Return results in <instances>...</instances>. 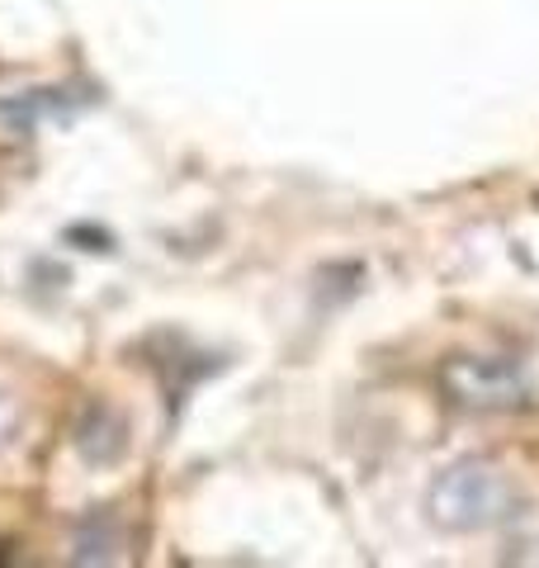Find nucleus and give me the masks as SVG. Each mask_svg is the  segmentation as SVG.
<instances>
[{"instance_id": "1", "label": "nucleus", "mask_w": 539, "mask_h": 568, "mask_svg": "<svg viewBox=\"0 0 539 568\" xmlns=\"http://www.w3.org/2000/svg\"><path fill=\"white\" fill-rule=\"evenodd\" d=\"M511 507V484L507 474L492 469V465H455L449 469L436 493H430V511H436V521L449 526V530H482V526H497L507 517Z\"/></svg>"}, {"instance_id": "2", "label": "nucleus", "mask_w": 539, "mask_h": 568, "mask_svg": "<svg viewBox=\"0 0 539 568\" xmlns=\"http://www.w3.org/2000/svg\"><path fill=\"white\" fill-rule=\"evenodd\" d=\"M445 384L455 388V398L459 403H469V407H501V403H511L516 398V375L511 369H501V365H488V361H459V365H449L445 369Z\"/></svg>"}, {"instance_id": "3", "label": "nucleus", "mask_w": 539, "mask_h": 568, "mask_svg": "<svg viewBox=\"0 0 539 568\" xmlns=\"http://www.w3.org/2000/svg\"><path fill=\"white\" fill-rule=\"evenodd\" d=\"M14 426H20V407H14V398L0 394V450L14 440Z\"/></svg>"}]
</instances>
